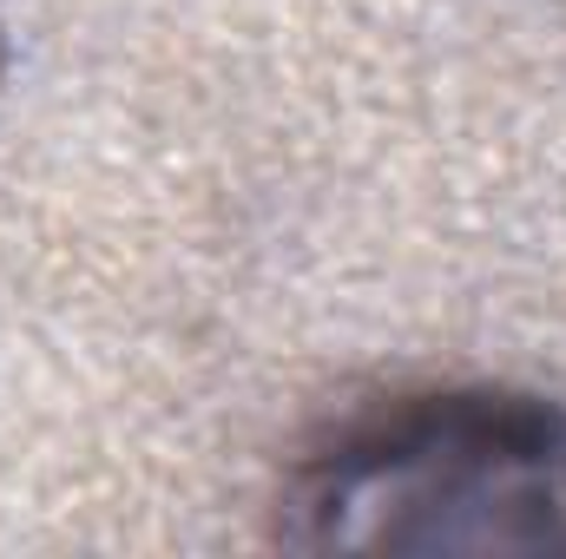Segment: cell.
<instances>
[{
    "label": "cell",
    "instance_id": "6da1fadb",
    "mask_svg": "<svg viewBox=\"0 0 566 559\" xmlns=\"http://www.w3.org/2000/svg\"><path fill=\"white\" fill-rule=\"evenodd\" d=\"M296 553L566 559V409L422 389L336 421L277 494Z\"/></svg>",
    "mask_w": 566,
    "mask_h": 559
},
{
    "label": "cell",
    "instance_id": "7a4b0ae2",
    "mask_svg": "<svg viewBox=\"0 0 566 559\" xmlns=\"http://www.w3.org/2000/svg\"><path fill=\"white\" fill-rule=\"evenodd\" d=\"M0 73H7V33H0Z\"/></svg>",
    "mask_w": 566,
    "mask_h": 559
}]
</instances>
